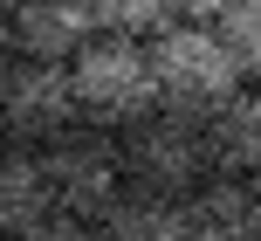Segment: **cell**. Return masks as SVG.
Wrapping results in <instances>:
<instances>
[{"label": "cell", "mask_w": 261, "mask_h": 241, "mask_svg": "<svg viewBox=\"0 0 261 241\" xmlns=\"http://www.w3.org/2000/svg\"><path fill=\"white\" fill-rule=\"evenodd\" d=\"M124 173H130V186H138V193H165V200L199 193L213 173H220L206 117H199V110L158 104L151 117H138V124L124 131Z\"/></svg>", "instance_id": "6da1fadb"}, {"label": "cell", "mask_w": 261, "mask_h": 241, "mask_svg": "<svg viewBox=\"0 0 261 241\" xmlns=\"http://www.w3.org/2000/svg\"><path fill=\"white\" fill-rule=\"evenodd\" d=\"M151 69H158V104L199 110V117H213L234 90H248V69H241L234 41H227L220 28H206V21L165 28V35L151 41Z\"/></svg>", "instance_id": "7a4b0ae2"}, {"label": "cell", "mask_w": 261, "mask_h": 241, "mask_svg": "<svg viewBox=\"0 0 261 241\" xmlns=\"http://www.w3.org/2000/svg\"><path fill=\"white\" fill-rule=\"evenodd\" d=\"M76 76V104L90 124H138L158 110V69H151V41H130V35H96L90 49L69 62Z\"/></svg>", "instance_id": "3957f363"}, {"label": "cell", "mask_w": 261, "mask_h": 241, "mask_svg": "<svg viewBox=\"0 0 261 241\" xmlns=\"http://www.w3.org/2000/svg\"><path fill=\"white\" fill-rule=\"evenodd\" d=\"M48 186H55V207L76 221H103L110 207L130 193V173H124V138H110L103 124H76L69 138H55L48 152Z\"/></svg>", "instance_id": "277c9868"}, {"label": "cell", "mask_w": 261, "mask_h": 241, "mask_svg": "<svg viewBox=\"0 0 261 241\" xmlns=\"http://www.w3.org/2000/svg\"><path fill=\"white\" fill-rule=\"evenodd\" d=\"M83 124V104H76V76L69 62H14V76L0 83V131L7 145H28V152H48L55 138H69Z\"/></svg>", "instance_id": "5b68a950"}, {"label": "cell", "mask_w": 261, "mask_h": 241, "mask_svg": "<svg viewBox=\"0 0 261 241\" xmlns=\"http://www.w3.org/2000/svg\"><path fill=\"white\" fill-rule=\"evenodd\" d=\"M7 28H14V49H21L28 62H76V55L103 35V21H96L90 0H21V7L7 14Z\"/></svg>", "instance_id": "8992f818"}, {"label": "cell", "mask_w": 261, "mask_h": 241, "mask_svg": "<svg viewBox=\"0 0 261 241\" xmlns=\"http://www.w3.org/2000/svg\"><path fill=\"white\" fill-rule=\"evenodd\" d=\"M186 241H261V200H254V179H227L213 173L199 193L179 200Z\"/></svg>", "instance_id": "52a82bcc"}, {"label": "cell", "mask_w": 261, "mask_h": 241, "mask_svg": "<svg viewBox=\"0 0 261 241\" xmlns=\"http://www.w3.org/2000/svg\"><path fill=\"white\" fill-rule=\"evenodd\" d=\"M55 214L62 207H55V186H48V159L28 152V145H7L0 152V234L21 241Z\"/></svg>", "instance_id": "ba28073f"}, {"label": "cell", "mask_w": 261, "mask_h": 241, "mask_svg": "<svg viewBox=\"0 0 261 241\" xmlns=\"http://www.w3.org/2000/svg\"><path fill=\"white\" fill-rule=\"evenodd\" d=\"M206 131H213V159H220V173H227V179H254V173H261V83L234 90V97L206 117Z\"/></svg>", "instance_id": "9c48e42d"}, {"label": "cell", "mask_w": 261, "mask_h": 241, "mask_svg": "<svg viewBox=\"0 0 261 241\" xmlns=\"http://www.w3.org/2000/svg\"><path fill=\"white\" fill-rule=\"evenodd\" d=\"M96 228H103V241H186L179 200H165V193H138V186H130Z\"/></svg>", "instance_id": "30bf717a"}, {"label": "cell", "mask_w": 261, "mask_h": 241, "mask_svg": "<svg viewBox=\"0 0 261 241\" xmlns=\"http://www.w3.org/2000/svg\"><path fill=\"white\" fill-rule=\"evenodd\" d=\"M103 35H130V41H158L165 28H179V0H90Z\"/></svg>", "instance_id": "8fae6325"}, {"label": "cell", "mask_w": 261, "mask_h": 241, "mask_svg": "<svg viewBox=\"0 0 261 241\" xmlns=\"http://www.w3.org/2000/svg\"><path fill=\"white\" fill-rule=\"evenodd\" d=\"M220 35L234 41V55H241V69L261 83V0H241L234 14L220 21Z\"/></svg>", "instance_id": "7c38bea8"}, {"label": "cell", "mask_w": 261, "mask_h": 241, "mask_svg": "<svg viewBox=\"0 0 261 241\" xmlns=\"http://www.w3.org/2000/svg\"><path fill=\"white\" fill-rule=\"evenodd\" d=\"M21 241H103V228H96V221H76V214H55V221H41L35 234H21Z\"/></svg>", "instance_id": "4fadbf2b"}, {"label": "cell", "mask_w": 261, "mask_h": 241, "mask_svg": "<svg viewBox=\"0 0 261 241\" xmlns=\"http://www.w3.org/2000/svg\"><path fill=\"white\" fill-rule=\"evenodd\" d=\"M234 7H241V0H179V14H186V21H206V28H213V21H227Z\"/></svg>", "instance_id": "5bb4252c"}, {"label": "cell", "mask_w": 261, "mask_h": 241, "mask_svg": "<svg viewBox=\"0 0 261 241\" xmlns=\"http://www.w3.org/2000/svg\"><path fill=\"white\" fill-rule=\"evenodd\" d=\"M14 62H21V49H14V28H7V14H0V83L14 76Z\"/></svg>", "instance_id": "9a60e30c"}, {"label": "cell", "mask_w": 261, "mask_h": 241, "mask_svg": "<svg viewBox=\"0 0 261 241\" xmlns=\"http://www.w3.org/2000/svg\"><path fill=\"white\" fill-rule=\"evenodd\" d=\"M14 7H21V0H0V14H14Z\"/></svg>", "instance_id": "2e32d148"}, {"label": "cell", "mask_w": 261, "mask_h": 241, "mask_svg": "<svg viewBox=\"0 0 261 241\" xmlns=\"http://www.w3.org/2000/svg\"><path fill=\"white\" fill-rule=\"evenodd\" d=\"M254 200H261V173H254Z\"/></svg>", "instance_id": "e0dca14e"}, {"label": "cell", "mask_w": 261, "mask_h": 241, "mask_svg": "<svg viewBox=\"0 0 261 241\" xmlns=\"http://www.w3.org/2000/svg\"><path fill=\"white\" fill-rule=\"evenodd\" d=\"M0 152H7V131H0Z\"/></svg>", "instance_id": "ac0fdd59"}, {"label": "cell", "mask_w": 261, "mask_h": 241, "mask_svg": "<svg viewBox=\"0 0 261 241\" xmlns=\"http://www.w3.org/2000/svg\"><path fill=\"white\" fill-rule=\"evenodd\" d=\"M0 241H7V234H0Z\"/></svg>", "instance_id": "d6986e66"}]
</instances>
